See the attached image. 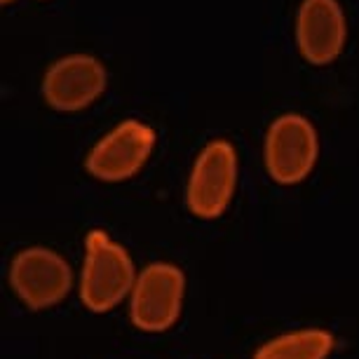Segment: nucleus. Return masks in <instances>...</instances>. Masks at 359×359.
<instances>
[{
    "mask_svg": "<svg viewBox=\"0 0 359 359\" xmlns=\"http://www.w3.org/2000/svg\"><path fill=\"white\" fill-rule=\"evenodd\" d=\"M10 287L26 308H52L71 294V263L50 247H26L10 263Z\"/></svg>",
    "mask_w": 359,
    "mask_h": 359,
    "instance_id": "5",
    "label": "nucleus"
},
{
    "mask_svg": "<svg viewBox=\"0 0 359 359\" xmlns=\"http://www.w3.org/2000/svg\"><path fill=\"white\" fill-rule=\"evenodd\" d=\"M263 153L273 181L282 186H296L306 181L317 165L320 137L306 115L284 113L268 127Z\"/></svg>",
    "mask_w": 359,
    "mask_h": 359,
    "instance_id": "4",
    "label": "nucleus"
},
{
    "mask_svg": "<svg viewBox=\"0 0 359 359\" xmlns=\"http://www.w3.org/2000/svg\"><path fill=\"white\" fill-rule=\"evenodd\" d=\"M0 3H3V5H8V3H12V0H0Z\"/></svg>",
    "mask_w": 359,
    "mask_h": 359,
    "instance_id": "10",
    "label": "nucleus"
},
{
    "mask_svg": "<svg viewBox=\"0 0 359 359\" xmlns=\"http://www.w3.org/2000/svg\"><path fill=\"white\" fill-rule=\"evenodd\" d=\"M334 345L327 329H298L270 338L254 352V359H327Z\"/></svg>",
    "mask_w": 359,
    "mask_h": 359,
    "instance_id": "9",
    "label": "nucleus"
},
{
    "mask_svg": "<svg viewBox=\"0 0 359 359\" xmlns=\"http://www.w3.org/2000/svg\"><path fill=\"white\" fill-rule=\"evenodd\" d=\"M237 188V153L226 139L202 148L186 186V205L198 219L212 221L226 214Z\"/></svg>",
    "mask_w": 359,
    "mask_h": 359,
    "instance_id": "3",
    "label": "nucleus"
},
{
    "mask_svg": "<svg viewBox=\"0 0 359 359\" xmlns=\"http://www.w3.org/2000/svg\"><path fill=\"white\" fill-rule=\"evenodd\" d=\"M186 296V275L174 263L155 261L137 277L130 296V320L139 331L162 334L181 317Z\"/></svg>",
    "mask_w": 359,
    "mask_h": 359,
    "instance_id": "2",
    "label": "nucleus"
},
{
    "mask_svg": "<svg viewBox=\"0 0 359 359\" xmlns=\"http://www.w3.org/2000/svg\"><path fill=\"white\" fill-rule=\"evenodd\" d=\"M155 148V130L141 120H123L87 153L85 169L94 179L120 184L139 174Z\"/></svg>",
    "mask_w": 359,
    "mask_h": 359,
    "instance_id": "6",
    "label": "nucleus"
},
{
    "mask_svg": "<svg viewBox=\"0 0 359 359\" xmlns=\"http://www.w3.org/2000/svg\"><path fill=\"white\" fill-rule=\"evenodd\" d=\"M345 38L348 26L338 0H303L296 15V43L306 62L331 64L343 52Z\"/></svg>",
    "mask_w": 359,
    "mask_h": 359,
    "instance_id": "8",
    "label": "nucleus"
},
{
    "mask_svg": "<svg viewBox=\"0 0 359 359\" xmlns=\"http://www.w3.org/2000/svg\"><path fill=\"white\" fill-rule=\"evenodd\" d=\"M137 268L130 252L106 230H90L85 237V261L80 273V301L90 313L104 315L118 308L137 284Z\"/></svg>",
    "mask_w": 359,
    "mask_h": 359,
    "instance_id": "1",
    "label": "nucleus"
},
{
    "mask_svg": "<svg viewBox=\"0 0 359 359\" xmlns=\"http://www.w3.org/2000/svg\"><path fill=\"white\" fill-rule=\"evenodd\" d=\"M106 66L92 54H69L45 71L43 97L59 113H78L106 90Z\"/></svg>",
    "mask_w": 359,
    "mask_h": 359,
    "instance_id": "7",
    "label": "nucleus"
}]
</instances>
